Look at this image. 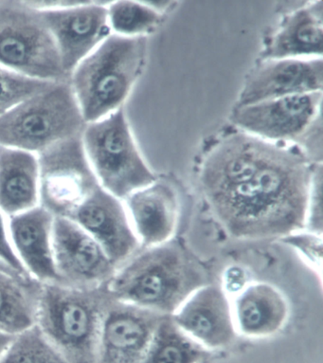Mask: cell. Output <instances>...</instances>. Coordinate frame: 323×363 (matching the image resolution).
Here are the masks:
<instances>
[{"instance_id": "1", "label": "cell", "mask_w": 323, "mask_h": 363, "mask_svg": "<svg viewBox=\"0 0 323 363\" xmlns=\"http://www.w3.org/2000/svg\"><path fill=\"white\" fill-rule=\"evenodd\" d=\"M313 167L303 152L271 143L251 177L205 196L233 238L280 239L305 230Z\"/></svg>"}, {"instance_id": "2", "label": "cell", "mask_w": 323, "mask_h": 363, "mask_svg": "<svg viewBox=\"0 0 323 363\" xmlns=\"http://www.w3.org/2000/svg\"><path fill=\"white\" fill-rule=\"evenodd\" d=\"M209 275L200 262L172 239L144 247L117 267L106 288L120 302L154 313L172 316Z\"/></svg>"}, {"instance_id": "3", "label": "cell", "mask_w": 323, "mask_h": 363, "mask_svg": "<svg viewBox=\"0 0 323 363\" xmlns=\"http://www.w3.org/2000/svg\"><path fill=\"white\" fill-rule=\"evenodd\" d=\"M113 297L106 285L42 284L36 325L70 363H97L103 319Z\"/></svg>"}, {"instance_id": "4", "label": "cell", "mask_w": 323, "mask_h": 363, "mask_svg": "<svg viewBox=\"0 0 323 363\" xmlns=\"http://www.w3.org/2000/svg\"><path fill=\"white\" fill-rule=\"evenodd\" d=\"M146 53L145 36L126 38L113 33L75 67L69 84L86 123L123 108L142 74Z\"/></svg>"}, {"instance_id": "5", "label": "cell", "mask_w": 323, "mask_h": 363, "mask_svg": "<svg viewBox=\"0 0 323 363\" xmlns=\"http://www.w3.org/2000/svg\"><path fill=\"white\" fill-rule=\"evenodd\" d=\"M86 125L69 81L55 82L0 116V146L39 155Z\"/></svg>"}, {"instance_id": "6", "label": "cell", "mask_w": 323, "mask_h": 363, "mask_svg": "<svg viewBox=\"0 0 323 363\" xmlns=\"http://www.w3.org/2000/svg\"><path fill=\"white\" fill-rule=\"evenodd\" d=\"M82 140L101 186L120 201L157 179L137 148L123 108L86 123Z\"/></svg>"}, {"instance_id": "7", "label": "cell", "mask_w": 323, "mask_h": 363, "mask_svg": "<svg viewBox=\"0 0 323 363\" xmlns=\"http://www.w3.org/2000/svg\"><path fill=\"white\" fill-rule=\"evenodd\" d=\"M0 66L38 80L69 81L41 11L26 1H0Z\"/></svg>"}, {"instance_id": "8", "label": "cell", "mask_w": 323, "mask_h": 363, "mask_svg": "<svg viewBox=\"0 0 323 363\" xmlns=\"http://www.w3.org/2000/svg\"><path fill=\"white\" fill-rule=\"evenodd\" d=\"M38 157L39 205L55 218H69L101 185L86 157L82 135L62 140Z\"/></svg>"}, {"instance_id": "9", "label": "cell", "mask_w": 323, "mask_h": 363, "mask_svg": "<svg viewBox=\"0 0 323 363\" xmlns=\"http://www.w3.org/2000/svg\"><path fill=\"white\" fill-rule=\"evenodd\" d=\"M322 91L291 95L235 108L232 122L245 133L268 142L299 143L322 116Z\"/></svg>"}, {"instance_id": "10", "label": "cell", "mask_w": 323, "mask_h": 363, "mask_svg": "<svg viewBox=\"0 0 323 363\" xmlns=\"http://www.w3.org/2000/svg\"><path fill=\"white\" fill-rule=\"evenodd\" d=\"M52 250L58 283L62 285L101 288L108 285L117 270L100 244L69 219L55 218Z\"/></svg>"}, {"instance_id": "11", "label": "cell", "mask_w": 323, "mask_h": 363, "mask_svg": "<svg viewBox=\"0 0 323 363\" xmlns=\"http://www.w3.org/2000/svg\"><path fill=\"white\" fill-rule=\"evenodd\" d=\"M109 4L84 1L67 9L41 11L69 77L75 67L112 35L108 16Z\"/></svg>"}, {"instance_id": "12", "label": "cell", "mask_w": 323, "mask_h": 363, "mask_svg": "<svg viewBox=\"0 0 323 363\" xmlns=\"http://www.w3.org/2000/svg\"><path fill=\"white\" fill-rule=\"evenodd\" d=\"M67 219L91 235L117 267L140 246L125 205L101 185Z\"/></svg>"}, {"instance_id": "13", "label": "cell", "mask_w": 323, "mask_h": 363, "mask_svg": "<svg viewBox=\"0 0 323 363\" xmlns=\"http://www.w3.org/2000/svg\"><path fill=\"white\" fill-rule=\"evenodd\" d=\"M164 317L113 298L103 319L97 363H143Z\"/></svg>"}, {"instance_id": "14", "label": "cell", "mask_w": 323, "mask_h": 363, "mask_svg": "<svg viewBox=\"0 0 323 363\" xmlns=\"http://www.w3.org/2000/svg\"><path fill=\"white\" fill-rule=\"evenodd\" d=\"M322 58L269 59L249 76L236 108L322 91Z\"/></svg>"}, {"instance_id": "15", "label": "cell", "mask_w": 323, "mask_h": 363, "mask_svg": "<svg viewBox=\"0 0 323 363\" xmlns=\"http://www.w3.org/2000/svg\"><path fill=\"white\" fill-rule=\"evenodd\" d=\"M171 317L182 331L206 349L227 347L237 335L232 303L225 289L213 284L193 292Z\"/></svg>"}, {"instance_id": "16", "label": "cell", "mask_w": 323, "mask_h": 363, "mask_svg": "<svg viewBox=\"0 0 323 363\" xmlns=\"http://www.w3.org/2000/svg\"><path fill=\"white\" fill-rule=\"evenodd\" d=\"M123 201L140 246L154 247L172 239L179 215L178 196L172 185L156 179Z\"/></svg>"}, {"instance_id": "17", "label": "cell", "mask_w": 323, "mask_h": 363, "mask_svg": "<svg viewBox=\"0 0 323 363\" xmlns=\"http://www.w3.org/2000/svg\"><path fill=\"white\" fill-rule=\"evenodd\" d=\"M55 216L40 205L11 216L8 226L16 255L28 274L42 284L58 283L53 260Z\"/></svg>"}, {"instance_id": "18", "label": "cell", "mask_w": 323, "mask_h": 363, "mask_svg": "<svg viewBox=\"0 0 323 363\" xmlns=\"http://www.w3.org/2000/svg\"><path fill=\"white\" fill-rule=\"evenodd\" d=\"M236 332L249 337L272 336L282 330L289 317L285 295L268 283L244 286L232 303Z\"/></svg>"}, {"instance_id": "19", "label": "cell", "mask_w": 323, "mask_h": 363, "mask_svg": "<svg viewBox=\"0 0 323 363\" xmlns=\"http://www.w3.org/2000/svg\"><path fill=\"white\" fill-rule=\"evenodd\" d=\"M323 4L313 1L286 16L264 52L268 59L322 58Z\"/></svg>"}, {"instance_id": "20", "label": "cell", "mask_w": 323, "mask_h": 363, "mask_svg": "<svg viewBox=\"0 0 323 363\" xmlns=\"http://www.w3.org/2000/svg\"><path fill=\"white\" fill-rule=\"evenodd\" d=\"M38 205V157L0 146V211L11 218Z\"/></svg>"}, {"instance_id": "21", "label": "cell", "mask_w": 323, "mask_h": 363, "mask_svg": "<svg viewBox=\"0 0 323 363\" xmlns=\"http://www.w3.org/2000/svg\"><path fill=\"white\" fill-rule=\"evenodd\" d=\"M42 283L0 272V331L16 336L36 325Z\"/></svg>"}, {"instance_id": "22", "label": "cell", "mask_w": 323, "mask_h": 363, "mask_svg": "<svg viewBox=\"0 0 323 363\" xmlns=\"http://www.w3.org/2000/svg\"><path fill=\"white\" fill-rule=\"evenodd\" d=\"M207 349L176 325L172 317L160 320L143 363H201Z\"/></svg>"}, {"instance_id": "23", "label": "cell", "mask_w": 323, "mask_h": 363, "mask_svg": "<svg viewBox=\"0 0 323 363\" xmlns=\"http://www.w3.org/2000/svg\"><path fill=\"white\" fill-rule=\"evenodd\" d=\"M109 27L114 35L139 38L154 32L162 21V13L145 1L110 2L108 6Z\"/></svg>"}, {"instance_id": "24", "label": "cell", "mask_w": 323, "mask_h": 363, "mask_svg": "<svg viewBox=\"0 0 323 363\" xmlns=\"http://www.w3.org/2000/svg\"><path fill=\"white\" fill-rule=\"evenodd\" d=\"M0 363H70L35 325L16 335Z\"/></svg>"}, {"instance_id": "25", "label": "cell", "mask_w": 323, "mask_h": 363, "mask_svg": "<svg viewBox=\"0 0 323 363\" xmlns=\"http://www.w3.org/2000/svg\"><path fill=\"white\" fill-rule=\"evenodd\" d=\"M52 83L55 82L27 77L0 66V116L30 97L44 91Z\"/></svg>"}, {"instance_id": "26", "label": "cell", "mask_w": 323, "mask_h": 363, "mask_svg": "<svg viewBox=\"0 0 323 363\" xmlns=\"http://www.w3.org/2000/svg\"><path fill=\"white\" fill-rule=\"evenodd\" d=\"M280 240L293 247L306 264L322 277V235L302 230L283 236Z\"/></svg>"}, {"instance_id": "27", "label": "cell", "mask_w": 323, "mask_h": 363, "mask_svg": "<svg viewBox=\"0 0 323 363\" xmlns=\"http://www.w3.org/2000/svg\"><path fill=\"white\" fill-rule=\"evenodd\" d=\"M322 164L316 163L309 186L305 230L322 235Z\"/></svg>"}, {"instance_id": "28", "label": "cell", "mask_w": 323, "mask_h": 363, "mask_svg": "<svg viewBox=\"0 0 323 363\" xmlns=\"http://www.w3.org/2000/svg\"><path fill=\"white\" fill-rule=\"evenodd\" d=\"M0 262L21 277H32L28 274L16 255L12 239H11L9 226H8L4 213L1 211H0Z\"/></svg>"}, {"instance_id": "29", "label": "cell", "mask_w": 323, "mask_h": 363, "mask_svg": "<svg viewBox=\"0 0 323 363\" xmlns=\"http://www.w3.org/2000/svg\"><path fill=\"white\" fill-rule=\"evenodd\" d=\"M13 335L4 333V332L0 331V357L4 354V352L7 350V348L9 347L11 342H13Z\"/></svg>"}, {"instance_id": "30", "label": "cell", "mask_w": 323, "mask_h": 363, "mask_svg": "<svg viewBox=\"0 0 323 363\" xmlns=\"http://www.w3.org/2000/svg\"><path fill=\"white\" fill-rule=\"evenodd\" d=\"M0 272H6V274H12V275H16V277H21V275L16 274V272H13V270L11 269L10 267L5 266V264H2L1 262H0Z\"/></svg>"}]
</instances>
